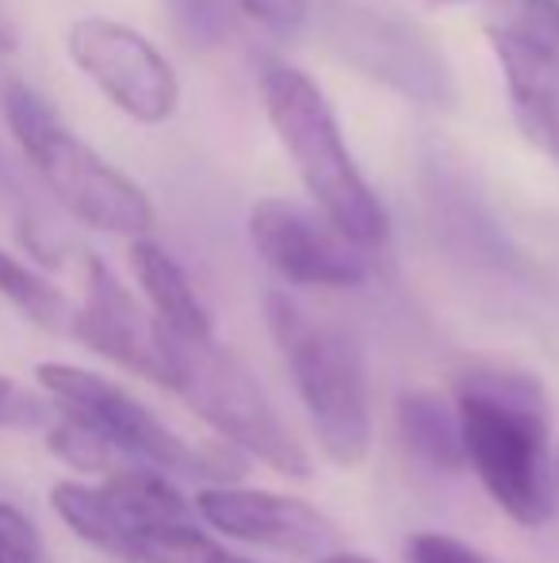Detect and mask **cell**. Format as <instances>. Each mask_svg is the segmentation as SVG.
<instances>
[{
  "label": "cell",
  "instance_id": "4",
  "mask_svg": "<svg viewBox=\"0 0 559 563\" xmlns=\"http://www.w3.org/2000/svg\"><path fill=\"white\" fill-rule=\"evenodd\" d=\"M265 319L288 361L318 449L337 467H360L372 452V402L357 341L345 330L314 322L283 291L265 296Z\"/></svg>",
  "mask_w": 559,
  "mask_h": 563
},
{
  "label": "cell",
  "instance_id": "16",
  "mask_svg": "<svg viewBox=\"0 0 559 563\" xmlns=\"http://www.w3.org/2000/svg\"><path fill=\"white\" fill-rule=\"evenodd\" d=\"M51 510L62 518V526L74 529V537H81L92 549L112 552V556H123V549H127L131 529L123 526V518L115 514L112 498L104 495L100 483L58 479L51 487Z\"/></svg>",
  "mask_w": 559,
  "mask_h": 563
},
{
  "label": "cell",
  "instance_id": "17",
  "mask_svg": "<svg viewBox=\"0 0 559 563\" xmlns=\"http://www.w3.org/2000/svg\"><path fill=\"white\" fill-rule=\"evenodd\" d=\"M120 560H127V563H254V560H242V556H234V552H226L215 537L195 529L192 521L135 533Z\"/></svg>",
  "mask_w": 559,
  "mask_h": 563
},
{
  "label": "cell",
  "instance_id": "22",
  "mask_svg": "<svg viewBox=\"0 0 559 563\" xmlns=\"http://www.w3.org/2000/svg\"><path fill=\"white\" fill-rule=\"evenodd\" d=\"M180 23L192 43H219L231 27V8L226 0H180Z\"/></svg>",
  "mask_w": 559,
  "mask_h": 563
},
{
  "label": "cell",
  "instance_id": "23",
  "mask_svg": "<svg viewBox=\"0 0 559 563\" xmlns=\"http://www.w3.org/2000/svg\"><path fill=\"white\" fill-rule=\"evenodd\" d=\"M311 4L314 0H238L242 12L272 35H295L311 15Z\"/></svg>",
  "mask_w": 559,
  "mask_h": 563
},
{
  "label": "cell",
  "instance_id": "3",
  "mask_svg": "<svg viewBox=\"0 0 559 563\" xmlns=\"http://www.w3.org/2000/svg\"><path fill=\"white\" fill-rule=\"evenodd\" d=\"M0 115L12 131L15 146L31 162L51 196L77 219V223L115 238H149L154 230V203L127 173L97 154L85 139H77L54 108L31 85H0Z\"/></svg>",
  "mask_w": 559,
  "mask_h": 563
},
{
  "label": "cell",
  "instance_id": "27",
  "mask_svg": "<svg viewBox=\"0 0 559 563\" xmlns=\"http://www.w3.org/2000/svg\"><path fill=\"white\" fill-rule=\"evenodd\" d=\"M429 4H468V0H429Z\"/></svg>",
  "mask_w": 559,
  "mask_h": 563
},
{
  "label": "cell",
  "instance_id": "28",
  "mask_svg": "<svg viewBox=\"0 0 559 563\" xmlns=\"http://www.w3.org/2000/svg\"><path fill=\"white\" fill-rule=\"evenodd\" d=\"M552 483L559 487V452H556V472H552Z\"/></svg>",
  "mask_w": 559,
  "mask_h": 563
},
{
  "label": "cell",
  "instance_id": "19",
  "mask_svg": "<svg viewBox=\"0 0 559 563\" xmlns=\"http://www.w3.org/2000/svg\"><path fill=\"white\" fill-rule=\"evenodd\" d=\"M499 27L514 31L533 51L559 62V0H499Z\"/></svg>",
  "mask_w": 559,
  "mask_h": 563
},
{
  "label": "cell",
  "instance_id": "7",
  "mask_svg": "<svg viewBox=\"0 0 559 563\" xmlns=\"http://www.w3.org/2000/svg\"><path fill=\"white\" fill-rule=\"evenodd\" d=\"M322 43L357 74L425 108H448L456 81L440 51L403 15L365 0H322Z\"/></svg>",
  "mask_w": 559,
  "mask_h": 563
},
{
  "label": "cell",
  "instance_id": "12",
  "mask_svg": "<svg viewBox=\"0 0 559 563\" xmlns=\"http://www.w3.org/2000/svg\"><path fill=\"white\" fill-rule=\"evenodd\" d=\"M487 43L506 77V97L517 131L525 134L529 146L559 162V62L545 58L499 23L487 27Z\"/></svg>",
  "mask_w": 559,
  "mask_h": 563
},
{
  "label": "cell",
  "instance_id": "25",
  "mask_svg": "<svg viewBox=\"0 0 559 563\" xmlns=\"http://www.w3.org/2000/svg\"><path fill=\"white\" fill-rule=\"evenodd\" d=\"M318 563H376V560L360 556V552H329V556H322Z\"/></svg>",
  "mask_w": 559,
  "mask_h": 563
},
{
  "label": "cell",
  "instance_id": "24",
  "mask_svg": "<svg viewBox=\"0 0 559 563\" xmlns=\"http://www.w3.org/2000/svg\"><path fill=\"white\" fill-rule=\"evenodd\" d=\"M406 556H411V563H494V560H487L479 549H471V544L456 541V537H445V533L411 537Z\"/></svg>",
  "mask_w": 559,
  "mask_h": 563
},
{
  "label": "cell",
  "instance_id": "10",
  "mask_svg": "<svg viewBox=\"0 0 559 563\" xmlns=\"http://www.w3.org/2000/svg\"><path fill=\"white\" fill-rule=\"evenodd\" d=\"M249 242L269 268L303 288H357L372 265L337 227L295 200H257L249 208Z\"/></svg>",
  "mask_w": 559,
  "mask_h": 563
},
{
  "label": "cell",
  "instance_id": "8",
  "mask_svg": "<svg viewBox=\"0 0 559 563\" xmlns=\"http://www.w3.org/2000/svg\"><path fill=\"white\" fill-rule=\"evenodd\" d=\"M69 62L135 123L157 126L180 104V77L172 62L138 35L135 27L108 15H85L66 35Z\"/></svg>",
  "mask_w": 559,
  "mask_h": 563
},
{
  "label": "cell",
  "instance_id": "2",
  "mask_svg": "<svg viewBox=\"0 0 559 563\" xmlns=\"http://www.w3.org/2000/svg\"><path fill=\"white\" fill-rule=\"evenodd\" d=\"M261 100L318 216L365 253L388 242V211L353 162L326 92L303 69L272 62L261 74Z\"/></svg>",
  "mask_w": 559,
  "mask_h": 563
},
{
  "label": "cell",
  "instance_id": "26",
  "mask_svg": "<svg viewBox=\"0 0 559 563\" xmlns=\"http://www.w3.org/2000/svg\"><path fill=\"white\" fill-rule=\"evenodd\" d=\"M0 51H12V35L4 31V23H0Z\"/></svg>",
  "mask_w": 559,
  "mask_h": 563
},
{
  "label": "cell",
  "instance_id": "18",
  "mask_svg": "<svg viewBox=\"0 0 559 563\" xmlns=\"http://www.w3.org/2000/svg\"><path fill=\"white\" fill-rule=\"evenodd\" d=\"M43 445L54 460L74 467L77 475H112L115 467H120L115 464L120 452L108 445L92 426H85L81 418L66 415V410H58V407H54L51 426L43 430Z\"/></svg>",
  "mask_w": 559,
  "mask_h": 563
},
{
  "label": "cell",
  "instance_id": "1",
  "mask_svg": "<svg viewBox=\"0 0 559 563\" xmlns=\"http://www.w3.org/2000/svg\"><path fill=\"white\" fill-rule=\"evenodd\" d=\"M463 460L502 514L540 529L556 510L545 387L529 372L476 368L456 384Z\"/></svg>",
  "mask_w": 559,
  "mask_h": 563
},
{
  "label": "cell",
  "instance_id": "20",
  "mask_svg": "<svg viewBox=\"0 0 559 563\" xmlns=\"http://www.w3.org/2000/svg\"><path fill=\"white\" fill-rule=\"evenodd\" d=\"M54 418V402L46 395L23 391L12 376L0 372V430H38L43 433Z\"/></svg>",
  "mask_w": 559,
  "mask_h": 563
},
{
  "label": "cell",
  "instance_id": "6",
  "mask_svg": "<svg viewBox=\"0 0 559 563\" xmlns=\"http://www.w3.org/2000/svg\"><path fill=\"white\" fill-rule=\"evenodd\" d=\"M172 395H180L234 452L261 460L265 467L291 479L311 475L303 445L291 438L257 376L215 341L192 345L172 338Z\"/></svg>",
  "mask_w": 559,
  "mask_h": 563
},
{
  "label": "cell",
  "instance_id": "15",
  "mask_svg": "<svg viewBox=\"0 0 559 563\" xmlns=\"http://www.w3.org/2000/svg\"><path fill=\"white\" fill-rule=\"evenodd\" d=\"M100 487L112 498L115 514L131 529V537L146 533V529L180 526L192 518L188 498L165 479V472H154V467H115L112 475H104Z\"/></svg>",
  "mask_w": 559,
  "mask_h": 563
},
{
  "label": "cell",
  "instance_id": "14",
  "mask_svg": "<svg viewBox=\"0 0 559 563\" xmlns=\"http://www.w3.org/2000/svg\"><path fill=\"white\" fill-rule=\"evenodd\" d=\"M395 426L406 452L433 472H463V438L456 407H448L437 391H403L395 402Z\"/></svg>",
  "mask_w": 559,
  "mask_h": 563
},
{
  "label": "cell",
  "instance_id": "9",
  "mask_svg": "<svg viewBox=\"0 0 559 563\" xmlns=\"http://www.w3.org/2000/svg\"><path fill=\"white\" fill-rule=\"evenodd\" d=\"M69 338L104 361L172 391V334L127 291V284L97 257H85V299L74 307Z\"/></svg>",
  "mask_w": 559,
  "mask_h": 563
},
{
  "label": "cell",
  "instance_id": "21",
  "mask_svg": "<svg viewBox=\"0 0 559 563\" xmlns=\"http://www.w3.org/2000/svg\"><path fill=\"white\" fill-rule=\"evenodd\" d=\"M0 563H46L35 521L4 498H0Z\"/></svg>",
  "mask_w": 559,
  "mask_h": 563
},
{
  "label": "cell",
  "instance_id": "11",
  "mask_svg": "<svg viewBox=\"0 0 559 563\" xmlns=\"http://www.w3.org/2000/svg\"><path fill=\"white\" fill-rule=\"evenodd\" d=\"M195 514L215 533L234 537L242 544L283 552V556H329L337 544V529L311 503L277 490L254 487H203L195 495Z\"/></svg>",
  "mask_w": 559,
  "mask_h": 563
},
{
  "label": "cell",
  "instance_id": "13",
  "mask_svg": "<svg viewBox=\"0 0 559 563\" xmlns=\"http://www.w3.org/2000/svg\"><path fill=\"white\" fill-rule=\"evenodd\" d=\"M131 268H135V280L149 303V314H154L172 338L192 341V345H211V341H215V327H211L208 307L195 296L192 280H188V273L180 268V261L172 257L165 245H157L154 238L131 242Z\"/></svg>",
  "mask_w": 559,
  "mask_h": 563
},
{
  "label": "cell",
  "instance_id": "5",
  "mask_svg": "<svg viewBox=\"0 0 559 563\" xmlns=\"http://www.w3.org/2000/svg\"><path fill=\"white\" fill-rule=\"evenodd\" d=\"M35 379L43 395L66 415L81 418L85 426L100 433L120 456L138 460L142 467L154 472H180V475H200L211 479L215 487H231L242 479L246 460L231 445H188L177 430L161 422L146 402H138L127 387L115 379L100 376L81 364L66 361H43L35 364Z\"/></svg>",
  "mask_w": 559,
  "mask_h": 563
}]
</instances>
